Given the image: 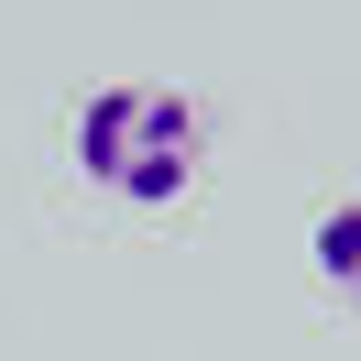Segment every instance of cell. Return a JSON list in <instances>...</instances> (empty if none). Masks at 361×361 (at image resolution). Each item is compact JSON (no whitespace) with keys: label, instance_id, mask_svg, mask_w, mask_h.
Instances as JSON below:
<instances>
[{"label":"cell","instance_id":"6da1fadb","mask_svg":"<svg viewBox=\"0 0 361 361\" xmlns=\"http://www.w3.org/2000/svg\"><path fill=\"white\" fill-rule=\"evenodd\" d=\"M197 154H208L197 99L154 88V77H121V88H99L77 110V176L110 186V197H132V208H176L197 186Z\"/></svg>","mask_w":361,"mask_h":361},{"label":"cell","instance_id":"7a4b0ae2","mask_svg":"<svg viewBox=\"0 0 361 361\" xmlns=\"http://www.w3.org/2000/svg\"><path fill=\"white\" fill-rule=\"evenodd\" d=\"M307 252H317V274H329L339 295H361V197H339L329 219H317V241H307Z\"/></svg>","mask_w":361,"mask_h":361}]
</instances>
